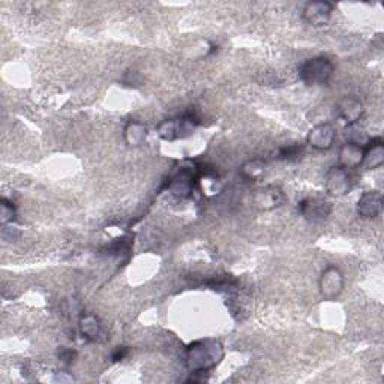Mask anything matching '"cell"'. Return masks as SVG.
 <instances>
[{"label": "cell", "instance_id": "obj_1", "mask_svg": "<svg viewBox=\"0 0 384 384\" xmlns=\"http://www.w3.org/2000/svg\"><path fill=\"white\" fill-rule=\"evenodd\" d=\"M224 358V347L218 339L192 342L186 350V367L192 374L206 372Z\"/></svg>", "mask_w": 384, "mask_h": 384}, {"label": "cell", "instance_id": "obj_2", "mask_svg": "<svg viewBox=\"0 0 384 384\" xmlns=\"http://www.w3.org/2000/svg\"><path fill=\"white\" fill-rule=\"evenodd\" d=\"M335 72V65L324 56L306 59L299 66V79L306 86H324L330 81Z\"/></svg>", "mask_w": 384, "mask_h": 384}, {"label": "cell", "instance_id": "obj_3", "mask_svg": "<svg viewBox=\"0 0 384 384\" xmlns=\"http://www.w3.org/2000/svg\"><path fill=\"white\" fill-rule=\"evenodd\" d=\"M198 127V119L186 114L179 119H167L158 125V136L166 141H176L191 137Z\"/></svg>", "mask_w": 384, "mask_h": 384}, {"label": "cell", "instance_id": "obj_4", "mask_svg": "<svg viewBox=\"0 0 384 384\" xmlns=\"http://www.w3.org/2000/svg\"><path fill=\"white\" fill-rule=\"evenodd\" d=\"M354 176L351 170L344 168L341 166H336L328 170L324 177V186L326 191L333 197H344L354 188Z\"/></svg>", "mask_w": 384, "mask_h": 384}, {"label": "cell", "instance_id": "obj_5", "mask_svg": "<svg viewBox=\"0 0 384 384\" xmlns=\"http://www.w3.org/2000/svg\"><path fill=\"white\" fill-rule=\"evenodd\" d=\"M299 212L306 221H310L312 224H319L329 218L332 212V205L324 198L310 197L301 201Z\"/></svg>", "mask_w": 384, "mask_h": 384}, {"label": "cell", "instance_id": "obj_6", "mask_svg": "<svg viewBox=\"0 0 384 384\" xmlns=\"http://www.w3.org/2000/svg\"><path fill=\"white\" fill-rule=\"evenodd\" d=\"M344 275L336 266L324 269L320 278V293L326 301H335L344 290Z\"/></svg>", "mask_w": 384, "mask_h": 384}, {"label": "cell", "instance_id": "obj_7", "mask_svg": "<svg viewBox=\"0 0 384 384\" xmlns=\"http://www.w3.org/2000/svg\"><path fill=\"white\" fill-rule=\"evenodd\" d=\"M332 13V3L326 2V0H315V2H308L305 5L302 17L312 27H323L330 23Z\"/></svg>", "mask_w": 384, "mask_h": 384}, {"label": "cell", "instance_id": "obj_8", "mask_svg": "<svg viewBox=\"0 0 384 384\" xmlns=\"http://www.w3.org/2000/svg\"><path fill=\"white\" fill-rule=\"evenodd\" d=\"M284 201V192L281 188L267 185L263 188H258L253 195V205L255 209L267 212V210H273L280 207Z\"/></svg>", "mask_w": 384, "mask_h": 384}, {"label": "cell", "instance_id": "obj_9", "mask_svg": "<svg viewBox=\"0 0 384 384\" xmlns=\"http://www.w3.org/2000/svg\"><path fill=\"white\" fill-rule=\"evenodd\" d=\"M336 138V131L330 123H319L310 131L306 141L317 150H329Z\"/></svg>", "mask_w": 384, "mask_h": 384}, {"label": "cell", "instance_id": "obj_10", "mask_svg": "<svg viewBox=\"0 0 384 384\" xmlns=\"http://www.w3.org/2000/svg\"><path fill=\"white\" fill-rule=\"evenodd\" d=\"M168 191L179 198H189L194 191V175L189 168H180L168 182Z\"/></svg>", "mask_w": 384, "mask_h": 384}, {"label": "cell", "instance_id": "obj_11", "mask_svg": "<svg viewBox=\"0 0 384 384\" xmlns=\"http://www.w3.org/2000/svg\"><path fill=\"white\" fill-rule=\"evenodd\" d=\"M336 111H338V116L347 122L349 125L359 123V120L363 118L365 107L363 102L356 98V96H344V98L336 105Z\"/></svg>", "mask_w": 384, "mask_h": 384}, {"label": "cell", "instance_id": "obj_12", "mask_svg": "<svg viewBox=\"0 0 384 384\" xmlns=\"http://www.w3.org/2000/svg\"><path fill=\"white\" fill-rule=\"evenodd\" d=\"M383 210V197L378 191L363 192L358 201V214L365 219L377 218Z\"/></svg>", "mask_w": 384, "mask_h": 384}, {"label": "cell", "instance_id": "obj_13", "mask_svg": "<svg viewBox=\"0 0 384 384\" xmlns=\"http://www.w3.org/2000/svg\"><path fill=\"white\" fill-rule=\"evenodd\" d=\"M384 164V144L380 138H372L363 146L362 166L368 170L380 168Z\"/></svg>", "mask_w": 384, "mask_h": 384}, {"label": "cell", "instance_id": "obj_14", "mask_svg": "<svg viewBox=\"0 0 384 384\" xmlns=\"http://www.w3.org/2000/svg\"><path fill=\"white\" fill-rule=\"evenodd\" d=\"M362 162L363 146H359V144H354L350 141L345 143L339 150V166L347 170H354L360 167Z\"/></svg>", "mask_w": 384, "mask_h": 384}, {"label": "cell", "instance_id": "obj_15", "mask_svg": "<svg viewBox=\"0 0 384 384\" xmlns=\"http://www.w3.org/2000/svg\"><path fill=\"white\" fill-rule=\"evenodd\" d=\"M149 136V129L144 123L137 120H129L123 128V138L127 141L128 146L138 147L146 143Z\"/></svg>", "mask_w": 384, "mask_h": 384}, {"label": "cell", "instance_id": "obj_16", "mask_svg": "<svg viewBox=\"0 0 384 384\" xmlns=\"http://www.w3.org/2000/svg\"><path fill=\"white\" fill-rule=\"evenodd\" d=\"M80 330L88 339H96L101 335V323L92 314H86L80 320Z\"/></svg>", "mask_w": 384, "mask_h": 384}, {"label": "cell", "instance_id": "obj_17", "mask_svg": "<svg viewBox=\"0 0 384 384\" xmlns=\"http://www.w3.org/2000/svg\"><path fill=\"white\" fill-rule=\"evenodd\" d=\"M264 170H266V161L260 159V158H255V159L245 162L242 168H240V171H242V176L246 177L248 180L258 179L263 175Z\"/></svg>", "mask_w": 384, "mask_h": 384}, {"label": "cell", "instance_id": "obj_18", "mask_svg": "<svg viewBox=\"0 0 384 384\" xmlns=\"http://www.w3.org/2000/svg\"><path fill=\"white\" fill-rule=\"evenodd\" d=\"M345 136H347L349 141L350 143H354V144H359V146H365L371 138L368 137V134L365 132L363 128H360L358 123L354 125H349L347 131H345Z\"/></svg>", "mask_w": 384, "mask_h": 384}, {"label": "cell", "instance_id": "obj_19", "mask_svg": "<svg viewBox=\"0 0 384 384\" xmlns=\"http://www.w3.org/2000/svg\"><path fill=\"white\" fill-rule=\"evenodd\" d=\"M303 152H305V149H303V146H301V144H290V146L282 147L278 155H280V159H282V161L296 162V161L302 159Z\"/></svg>", "mask_w": 384, "mask_h": 384}, {"label": "cell", "instance_id": "obj_20", "mask_svg": "<svg viewBox=\"0 0 384 384\" xmlns=\"http://www.w3.org/2000/svg\"><path fill=\"white\" fill-rule=\"evenodd\" d=\"M0 219H2V224L6 225L9 223H13L14 221V216H15V207L14 205L11 203V201L8 200H2V205H0Z\"/></svg>", "mask_w": 384, "mask_h": 384}, {"label": "cell", "instance_id": "obj_21", "mask_svg": "<svg viewBox=\"0 0 384 384\" xmlns=\"http://www.w3.org/2000/svg\"><path fill=\"white\" fill-rule=\"evenodd\" d=\"M57 356H59V360L65 365H71L74 363V359H75V351H72L71 349H66V347H62L59 350V353H57Z\"/></svg>", "mask_w": 384, "mask_h": 384}, {"label": "cell", "instance_id": "obj_22", "mask_svg": "<svg viewBox=\"0 0 384 384\" xmlns=\"http://www.w3.org/2000/svg\"><path fill=\"white\" fill-rule=\"evenodd\" d=\"M128 353H129V350L127 347H118L116 351L113 353L111 359H113V362H120V360H123L125 358H127Z\"/></svg>", "mask_w": 384, "mask_h": 384}]
</instances>
